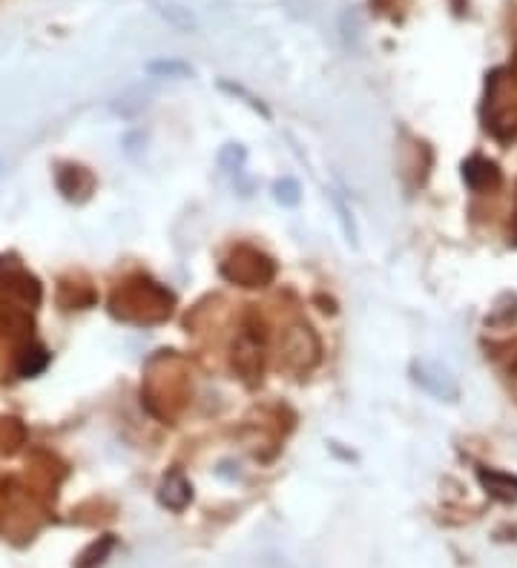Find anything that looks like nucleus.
<instances>
[{
  "instance_id": "nucleus-1",
  "label": "nucleus",
  "mask_w": 517,
  "mask_h": 568,
  "mask_svg": "<svg viewBox=\"0 0 517 568\" xmlns=\"http://www.w3.org/2000/svg\"><path fill=\"white\" fill-rule=\"evenodd\" d=\"M463 178H466V184L472 187V190H495L497 184H500V173H497V167L492 161H486V158H480V155H474L469 158L466 164H463Z\"/></svg>"
},
{
  "instance_id": "nucleus-2",
  "label": "nucleus",
  "mask_w": 517,
  "mask_h": 568,
  "mask_svg": "<svg viewBox=\"0 0 517 568\" xmlns=\"http://www.w3.org/2000/svg\"><path fill=\"white\" fill-rule=\"evenodd\" d=\"M158 500H161V505L173 508V511H181L184 505L193 500V488H190V482L184 480L179 471H173V474H167L164 482H161Z\"/></svg>"
}]
</instances>
